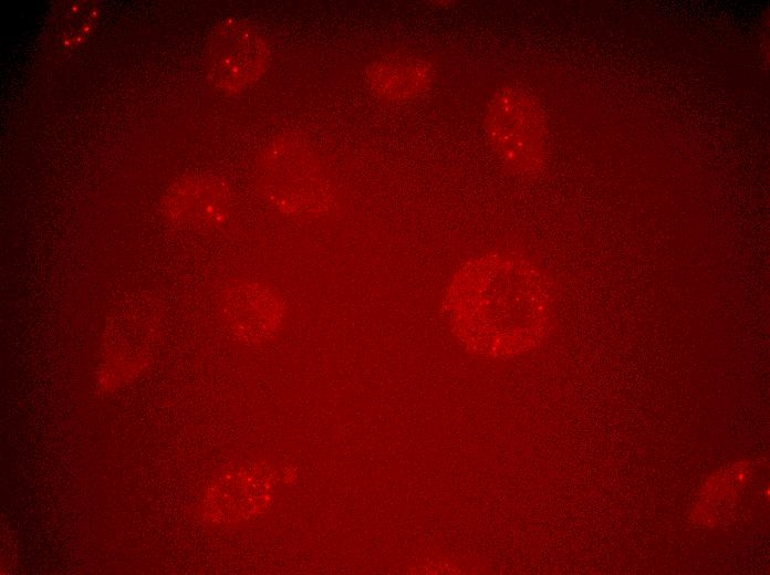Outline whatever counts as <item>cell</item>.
Listing matches in <instances>:
<instances>
[{
  "instance_id": "6da1fadb",
  "label": "cell",
  "mask_w": 770,
  "mask_h": 575,
  "mask_svg": "<svg viewBox=\"0 0 770 575\" xmlns=\"http://www.w3.org/2000/svg\"><path fill=\"white\" fill-rule=\"evenodd\" d=\"M443 305L460 334L500 345L507 334L544 323L552 299L545 275L534 264L513 255L486 254L457 270Z\"/></svg>"
},
{
  "instance_id": "7a4b0ae2",
  "label": "cell",
  "mask_w": 770,
  "mask_h": 575,
  "mask_svg": "<svg viewBox=\"0 0 770 575\" xmlns=\"http://www.w3.org/2000/svg\"><path fill=\"white\" fill-rule=\"evenodd\" d=\"M486 139L499 160L520 175L539 172L548 159V126L538 100L528 91L502 86L489 100Z\"/></svg>"
},
{
  "instance_id": "3957f363",
  "label": "cell",
  "mask_w": 770,
  "mask_h": 575,
  "mask_svg": "<svg viewBox=\"0 0 770 575\" xmlns=\"http://www.w3.org/2000/svg\"><path fill=\"white\" fill-rule=\"evenodd\" d=\"M259 184L269 200L290 213L327 208L329 189L313 154L292 139L274 140L259 161Z\"/></svg>"
},
{
  "instance_id": "277c9868",
  "label": "cell",
  "mask_w": 770,
  "mask_h": 575,
  "mask_svg": "<svg viewBox=\"0 0 770 575\" xmlns=\"http://www.w3.org/2000/svg\"><path fill=\"white\" fill-rule=\"evenodd\" d=\"M269 46L263 34L248 22L230 19L214 31L205 55L211 85L236 94L256 83L269 65Z\"/></svg>"
},
{
  "instance_id": "5b68a950",
  "label": "cell",
  "mask_w": 770,
  "mask_h": 575,
  "mask_svg": "<svg viewBox=\"0 0 770 575\" xmlns=\"http://www.w3.org/2000/svg\"><path fill=\"white\" fill-rule=\"evenodd\" d=\"M165 210L174 221L197 228H212L220 226L229 217L231 198L221 182L206 177H191L170 190Z\"/></svg>"
},
{
  "instance_id": "8992f818",
  "label": "cell",
  "mask_w": 770,
  "mask_h": 575,
  "mask_svg": "<svg viewBox=\"0 0 770 575\" xmlns=\"http://www.w3.org/2000/svg\"><path fill=\"white\" fill-rule=\"evenodd\" d=\"M225 315L231 325L247 334L264 337L282 322L283 304L269 288L256 282H239L222 295Z\"/></svg>"
},
{
  "instance_id": "52a82bcc",
  "label": "cell",
  "mask_w": 770,
  "mask_h": 575,
  "mask_svg": "<svg viewBox=\"0 0 770 575\" xmlns=\"http://www.w3.org/2000/svg\"><path fill=\"white\" fill-rule=\"evenodd\" d=\"M366 82L381 100L407 102L429 90L434 82V69L419 58L389 56L368 66Z\"/></svg>"
},
{
  "instance_id": "ba28073f",
  "label": "cell",
  "mask_w": 770,
  "mask_h": 575,
  "mask_svg": "<svg viewBox=\"0 0 770 575\" xmlns=\"http://www.w3.org/2000/svg\"><path fill=\"white\" fill-rule=\"evenodd\" d=\"M97 18L93 2L79 1L62 7L53 19L54 41L63 49L77 46L91 33Z\"/></svg>"
}]
</instances>
